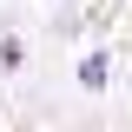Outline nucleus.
I'll use <instances>...</instances> for the list:
<instances>
[{
  "instance_id": "f257e3e1",
  "label": "nucleus",
  "mask_w": 132,
  "mask_h": 132,
  "mask_svg": "<svg viewBox=\"0 0 132 132\" xmlns=\"http://www.w3.org/2000/svg\"><path fill=\"white\" fill-rule=\"evenodd\" d=\"M106 79H112V60H106V53H86V60H79V86H86V93H99Z\"/></svg>"
},
{
  "instance_id": "f03ea898",
  "label": "nucleus",
  "mask_w": 132,
  "mask_h": 132,
  "mask_svg": "<svg viewBox=\"0 0 132 132\" xmlns=\"http://www.w3.org/2000/svg\"><path fill=\"white\" fill-rule=\"evenodd\" d=\"M20 60H27V46H20L13 33H7V40H0V73H13V66H20Z\"/></svg>"
}]
</instances>
